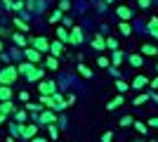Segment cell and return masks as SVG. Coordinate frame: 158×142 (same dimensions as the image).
Here are the masks:
<instances>
[{"instance_id":"obj_1","label":"cell","mask_w":158,"mask_h":142,"mask_svg":"<svg viewBox=\"0 0 158 142\" xmlns=\"http://www.w3.org/2000/svg\"><path fill=\"white\" fill-rule=\"evenodd\" d=\"M19 78V69L12 67V64H7V67L0 69V85H14Z\"/></svg>"},{"instance_id":"obj_2","label":"cell","mask_w":158,"mask_h":142,"mask_svg":"<svg viewBox=\"0 0 158 142\" xmlns=\"http://www.w3.org/2000/svg\"><path fill=\"white\" fill-rule=\"evenodd\" d=\"M33 121L40 123V126H50V123H57L59 118H57V111H54V109H47L45 107L38 116H33Z\"/></svg>"},{"instance_id":"obj_3","label":"cell","mask_w":158,"mask_h":142,"mask_svg":"<svg viewBox=\"0 0 158 142\" xmlns=\"http://www.w3.org/2000/svg\"><path fill=\"white\" fill-rule=\"evenodd\" d=\"M24 78H26L28 83H40L43 78H45V69L40 67V64H33V67L28 69V74L24 76Z\"/></svg>"},{"instance_id":"obj_4","label":"cell","mask_w":158,"mask_h":142,"mask_svg":"<svg viewBox=\"0 0 158 142\" xmlns=\"http://www.w3.org/2000/svg\"><path fill=\"white\" fill-rule=\"evenodd\" d=\"M28 45H33L40 52H50V41L45 36H28Z\"/></svg>"},{"instance_id":"obj_5","label":"cell","mask_w":158,"mask_h":142,"mask_svg":"<svg viewBox=\"0 0 158 142\" xmlns=\"http://www.w3.org/2000/svg\"><path fill=\"white\" fill-rule=\"evenodd\" d=\"M24 57H26L28 62H33V64H40V62H43V52H40V50H35L33 45H26V47H24Z\"/></svg>"},{"instance_id":"obj_6","label":"cell","mask_w":158,"mask_h":142,"mask_svg":"<svg viewBox=\"0 0 158 142\" xmlns=\"http://www.w3.org/2000/svg\"><path fill=\"white\" fill-rule=\"evenodd\" d=\"M38 93L40 95H54V93H57V83H54V81H45V78H43V81L38 83Z\"/></svg>"},{"instance_id":"obj_7","label":"cell","mask_w":158,"mask_h":142,"mask_svg":"<svg viewBox=\"0 0 158 142\" xmlns=\"http://www.w3.org/2000/svg\"><path fill=\"white\" fill-rule=\"evenodd\" d=\"M38 126L40 123H24V133H21V140H33V137L38 135Z\"/></svg>"},{"instance_id":"obj_8","label":"cell","mask_w":158,"mask_h":142,"mask_svg":"<svg viewBox=\"0 0 158 142\" xmlns=\"http://www.w3.org/2000/svg\"><path fill=\"white\" fill-rule=\"evenodd\" d=\"M83 41H85V36H83V28H80V26H73V28H71V43H69V45H76V47H78Z\"/></svg>"},{"instance_id":"obj_9","label":"cell","mask_w":158,"mask_h":142,"mask_svg":"<svg viewBox=\"0 0 158 142\" xmlns=\"http://www.w3.org/2000/svg\"><path fill=\"white\" fill-rule=\"evenodd\" d=\"M0 111L7 116H14V111H17V104H14L12 100H0Z\"/></svg>"},{"instance_id":"obj_10","label":"cell","mask_w":158,"mask_h":142,"mask_svg":"<svg viewBox=\"0 0 158 142\" xmlns=\"http://www.w3.org/2000/svg\"><path fill=\"white\" fill-rule=\"evenodd\" d=\"M7 128H10L12 137L21 140V133H24V123H19V121H10V123H7Z\"/></svg>"},{"instance_id":"obj_11","label":"cell","mask_w":158,"mask_h":142,"mask_svg":"<svg viewBox=\"0 0 158 142\" xmlns=\"http://www.w3.org/2000/svg\"><path fill=\"white\" fill-rule=\"evenodd\" d=\"M54 31H57V38H59L61 43H71V28L69 26H57Z\"/></svg>"},{"instance_id":"obj_12","label":"cell","mask_w":158,"mask_h":142,"mask_svg":"<svg viewBox=\"0 0 158 142\" xmlns=\"http://www.w3.org/2000/svg\"><path fill=\"white\" fill-rule=\"evenodd\" d=\"M92 47L97 50V52H102V50H106V38L102 33H94L92 36Z\"/></svg>"},{"instance_id":"obj_13","label":"cell","mask_w":158,"mask_h":142,"mask_svg":"<svg viewBox=\"0 0 158 142\" xmlns=\"http://www.w3.org/2000/svg\"><path fill=\"white\" fill-rule=\"evenodd\" d=\"M149 83H151V81H149L146 76H135V81H132L130 85H132V90H144Z\"/></svg>"},{"instance_id":"obj_14","label":"cell","mask_w":158,"mask_h":142,"mask_svg":"<svg viewBox=\"0 0 158 142\" xmlns=\"http://www.w3.org/2000/svg\"><path fill=\"white\" fill-rule=\"evenodd\" d=\"M116 14H118L120 21H130V19H132V10H130V7H125V5L116 7Z\"/></svg>"},{"instance_id":"obj_15","label":"cell","mask_w":158,"mask_h":142,"mask_svg":"<svg viewBox=\"0 0 158 142\" xmlns=\"http://www.w3.org/2000/svg\"><path fill=\"white\" fill-rule=\"evenodd\" d=\"M64 45H66V43H61V41L50 43V54H54V57H61V54H64Z\"/></svg>"},{"instance_id":"obj_16","label":"cell","mask_w":158,"mask_h":142,"mask_svg":"<svg viewBox=\"0 0 158 142\" xmlns=\"http://www.w3.org/2000/svg\"><path fill=\"white\" fill-rule=\"evenodd\" d=\"M40 104H43V107H47V109H54V111H57V102H54L52 95H40Z\"/></svg>"},{"instance_id":"obj_17","label":"cell","mask_w":158,"mask_h":142,"mask_svg":"<svg viewBox=\"0 0 158 142\" xmlns=\"http://www.w3.org/2000/svg\"><path fill=\"white\" fill-rule=\"evenodd\" d=\"M146 28H149L146 33H151L153 38H156V41H158V17H153V19H149V24H146Z\"/></svg>"},{"instance_id":"obj_18","label":"cell","mask_w":158,"mask_h":142,"mask_svg":"<svg viewBox=\"0 0 158 142\" xmlns=\"http://www.w3.org/2000/svg\"><path fill=\"white\" fill-rule=\"evenodd\" d=\"M12 118H14V121H19V123H26L28 121V109L26 107H24V109H17Z\"/></svg>"},{"instance_id":"obj_19","label":"cell","mask_w":158,"mask_h":142,"mask_svg":"<svg viewBox=\"0 0 158 142\" xmlns=\"http://www.w3.org/2000/svg\"><path fill=\"white\" fill-rule=\"evenodd\" d=\"M142 54H144V57H156V54H158V47L151 45V43H146V45H142Z\"/></svg>"},{"instance_id":"obj_20","label":"cell","mask_w":158,"mask_h":142,"mask_svg":"<svg viewBox=\"0 0 158 142\" xmlns=\"http://www.w3.org/2000/svg\"><path fill=\"white\" fill-rule=\"evenodd\" d=\"M45 67H47V69H52V71H59V57L50 54V57L45 59Z\"/></svg>"},{"instance_id":"obj_21","label":"cell","mask_w":158,"mask_h":142,"mask_svg":"<svg viewBox=\"0 0 158 142\" xmlns=\"http://www.w3.org/2000/svg\"><path fill=\"white\" fill-rule=\"evenodd\" d=\"M12 41L17 43L19 47H26V45H28V38H26L24 33H12Z\"/></svg>"},{"instance_id":"obj_22","label":"cell","mask_w":158,"mask_h":142,"mask_svg":"<svg viewBox=\"0 0 158 142\" xmlns=\"http://www.w3.org/2000/svg\"><path fill=\"white\" fill-rule=\"evenodd\" d=\"M127 62H130L135 69H139L142 64H144V57H142V54H130V57H127Z\"/></svg>"},{"instance_id":"obj_23","label":"cell","mask_w":158,"mask_h":142,"mask_svg":"<svg viewBox=\"0 0 158 142\" xmlns=\"http://www.w3.org/2000/svg\"><path fill=\"white\" fill-rule=\"evenodd\" d=\"M12 97H14V93L10 85H0V100H12Z\"/></svg>"},{"instance_id":"obj_24","label":"cell","mask_w":158,"mask_h":142,"mask_svg":"<svg viewBox=\"0 0 158 142\" xmlns=\"http://www.w3.org/2000/svg\"><path fill=\"white\" fill-rule=\"evenodd\" d=\"M14 26L19 28L21 33H28V31H31V28H28V24H26V21H21V17H14Z\"/></svg>"},{"instance_id":"obj_25","label":"cell","mask_w":158,"mask_h":142,"mask_svg":"<svg viewBox=\"0 0 158 142\" xmlns=\"http://www.w3.org/2000/svg\"><path fill=\"white\" fill-rule=\"evenodd\" d=\"M120 62H123V52H120V50H111V64L118 67Z\"/></svg>"},{"instance_id":"obj_26","label":"cell","mask_w":158,"mask_h":142,"mask_svg":"<svg viewBox=\"0 0 158 142\" xmlns=\"http://www.w3.org/2000/svg\"><path fill=\"white\" fill-rule=\"evenodd\" d=\"M118 33L120 36H130L132 33V26L127 24V21H120V24H118Z\"/></svg>"},{"instance_id":"obj_27","label":"cell","mask_w":158,"mask_h":142,"mask_svg":"<svg viewBox=\"0 0 158 142\" xmlns=\"http://www.w3.org/2000/svg\"><path fill=\"white\" fill-rule=\"evenodd\" d=\"M59 21H64V12H61V10H57V12L50 14V24H59Z\"/></svg>"},{"instance_id":"obj_28","label":"cell","mask_w":158,"mask_h":142,"mask_svg":"<svg viewBox=\"0 0 158 142\" xmlns=\"http://www.w3.org/2000/svg\"><path fill=\"white\" fill-rule=\"evenodd\" d=\"M47 133H50L52 140H59V128H57V123H50V126H47Z\"/></svg>"},{"instance_id":"obj_29","label":"cell","mask_w":158,"mask_h":142,"mask_svg":"<svg viewBox=\"0 0 158 142\" xmlns=\"http://www.w3.org/2000/svg\"><path fill=\"white\" fill-rule=\"evenodd\" d=\"M78 74L83 76V78H92V71H90V69H87L85 64H83V62L78 64Z\"/></svg>"},{"instance_id":"obj_30","label":"cell","mask_w":158,"mask_h":142,"mask_svg":"<svg viewBox=\"0 0 158 142\" xmlns=\"http://www.w3.org/2000/svg\"><path fill=\"white\" fill-rule=\"evenodd\" d=\"M31 67H33V62H28V59H26V62H21V64H19L17 69H19V74H21V76H26V74H28V69H31Z\"/></svg>"},{"instance_id":"obj_31","label":"cell","mask_w":158,"mask_h":142,"mask_svg":"<svg viewBox=\"0 0 158 142\" xmlns=\"http://www.w3.org/2000/svg\"><path fill=\"white\" fill-rule=\"evenodd\" d=\"M130 88H132V85H127L125 81H120V78H116V90H118V93H127Z\"/></svg>"},{"instance_id":"obj_32","label":"cell","mask_w":158,"mask_h":142,"mask_svg":"<svg viewBox=\"0 0 158 142\" xmlns=\"http://www.w3.org/2000/svg\"><path fill=\"white\" fill-rule=\"evenodd\" d=\"M118 126H120V128H130V126H135V118H132V116H123Z\"/></svg>"},{"instance_id":"obj_33","label":"cell","mask_w":158,"mask_h":142,"mask_svg":"<svg viewBox=\"0 0 158 142\" xmlns=\"http://www.w3.org/2000/svg\"><path fill=\"white\" fill-rule=\"evenodd\" d=\"M135 130H137V133H142V135H146V130H149V123L135 121Z\"/></svg>"},{"instance_id":"obj_34","label":"cell","mask_w":158,"mask_h":142,"mask_svg":"<svg viewBox=\"0 0 158 142\" xmlns=\"http://www.w3.org/2000/svg\"><path fill=\"white\" fill-rule=\"evenodd\" d=\"M146 100H151V95H146V93L137 95V97H135V107H139V104H144Z\"/></svg>"},{"instance_id":"obj_35","label":"cell","mask_w":158,"mask_h":142,"mask_svg":"<svg viewBox=\"0 0 158 142\" xmlns=\"http://www.w3.org/2000/svg\"><path fill=\"white\" fill-rule=\"evenodd\" d=\"M26 109H28V111H33V114H40V111H43V107L35 104V102H26Z\"/></svg>"},{"instance_id":"obj_36","label":"cell","mask_w":158,"mask_h":142,"mask_svg":"<svg viewBox=\"0 0 158 142\" xmlns=\"http://www.w3.org/2000/svg\"><path fill=\"white\" fill-rule=\"evenodd\" d=\"M12 10H14V12H24V10H26V2H21V0H14V2H12Z\"/></svg>"},{"instance_id":"obj_37","label":"cell","mask_w":158,"mask_h":142,"mask_svg":"<svg viewBox=\"0 0 158 142\" xmlns=\"http://www.w3.org/2000/svg\"><path fill=\"white\" fill-rule=\"evenodd\" d=\"M106 50H118V41L116 38H106Z\"/></svg>"},{"instance_id":"obj_38","label":"cell","mask_w":158,"mask_h":142,"mask_svg":"<svg viewBox=\"0 0 158 142\" xmlns=\"http://www.w3.org/2000/svg\"><path fill=\"white\" fill-rule=\"evenodd\" d=\"M97 64H99L102 69H109V67H111V62L106 59V57H97Z\"/></svg>"},{"instance_id":"obj_39","label":"cell","mask_w":158,"mask_h":142,"mask_svg":"<svg viewBox=\"0 0 158 142\" xmlns=\"http://www.w3.org/2000/svg\"><path fill=\"white\" fill-rule=\"evenodd\" d=\"M59 10L61 12H69V10H71V2H69V0H59Z\"/></svg>"},{"instance_id":"obj_40","label":"cell","mask_w":158,"mask_h":142,"mask_svg":"<svg viewBox=\"0 0 158 142\" xmlns=\"http://www.w3.org/2000/svg\"><path fill=\"white\" fill-rule=\"evenodd\" d=\"M151 2H153V0H137V5L142 7V10H146V7H151Z\"/></svg>"},{"instance_id":"obj_41","label":"cell","mask_w":158,"mask_h":142,"mask_svg":"<svg viewBox=\"0 0 158 142\" xmlns=\"http://www.w3.org/2000/svg\"><path fill=\"white\" fill-rule=\"evenodd\" d=\"M24 2H26V10H28V12L35 10V0H24Z\"/></svg>"},{"instance_id":"obj_42","label":"cell","mask_w":158,"mask_h":142,"mask_svg":"<svg viewBox=\"0 0 158 142\" xmlns=\"http://www.w3.org/2000/svg\"><path fill=\"white\" fill-rule=\"evenodd\" d=\"M102 142H113V133H104V135H102Z\"/></svg>"},{"instance_id":"obj_43","label":"cell","mask_w":158,"mask_h":142,"mask_svg":"<svg viewBox=\"0 0 158 142\" xmlns=\"http://www.w3.org/2000/svg\"><path fill=\"white\" fill-rule=\"evenodd\" d=\"M149 126H151V128H156V130H158V118H156V116H151V118H149Z\"/></svg>"},{"instance_id":"obj_44","label":"cell","mask_w":158,"mask_h":142,"mask_svg":"<svg viewBox=\"0 0 158 142\" xmlns=\"http://www.w3.org/2000/svg\"><path fill=\"white\" fill-rule=\"evenodd\" d=\"M19 102H28V93H26V90H21V93H19Z\"/></svg>"},{"instance_id":"obj_45","label":"cell","mask_w":158,"mask_h":142,"mask_svg":"<svg viewBox=\"0 0 158 142\" xmlns=\"http://www.w3.org/2000/svg\"><path fill=\"white\" fill-rule=\"evenodd\" d=\"M64 26H69V28H73V19H71V17H64Z\"/></svg>"},{"instance_id":"obj_46","label":"cell","mask_w":158,"mask_h":142,"mask_svg":"<svg viewBox=\"0 0 158 142\" xmlns=\"http://www.w3.org/2000/svg\"><path fill=\"white\" fill-rule=\"evenodd\" d=\"M109 71H111V76H116V78H120V71H118V67H111V69H109Z\"/></svg>"},{"instance_id":"obj_47","label":"cell","mask_w":158,"mask_h":142,"mask_svg":"<svg viewBox=\"0 0 158 142\" xmlns=\"http://www.w3.org/2000/svg\"><path fill=\"white\" fill-rule=\"evenodd\" d=\"M28 142H50V140H47V137H38V135H35L33 140H28Z\"/></svg>"},{"instance_id":"obj_48","label":"cell","mask_w":158,"mask_h":142,"mask_svg":"<svg viewBox=\"0 0 158 142\" xmlns=\"http://www.w3.org/2000/svg\"><path fill=\"white\" fill-rule=\"evenodd\" d=\"M7 123V114H2V111H0V126H5Z\"/></svg>"},{"instance_id":"obj_49","label":"cell","mask_w":158,"mask_h":142,"mask_svg":"<svg viewBox=\"0 0 158 142\" xmlns=\"http://www.w3.org/2000/svg\"><path fill=\"white\" fill-rule=\"evenodd\" d=\"M149 85H151V88H158V76H156V78H153L151 83H149Z\"/></svg>"},{"instance_id":"obj_50","label":"cell","mask_w":158,"mask_h":142,"mask_svg":"<svg viewBox=\"0 0 158 142\" xmlns=\"http://www.w3.org/2000/svg\"><path fill=\"white\" fill-rule=\"evenodd\" d=\"M5 36H7V31H5V28H0V38H5Z\"/></svg>"},{"instance_id":"obj_51","label":"cell","mask_w":158,"mask_h":142,"mask_svg":"<svg viewBox=\"0 0 158 142\" xmlns=\"http://www.w3.org/2000/svg\"><path fill=\"white\" fill-rule=\"evenodd\" d=\"M14 140H17V137H12V135H10V137H7V140H5V142H14Z\"/></svg>"},{"instance_id":"obj_52","label":"cell","mask_w":158,"mask_h":142,"mask_svg":"<svg viewBox=\"0 0 158 142\" xmlns=\"http://www.w3.org/2000/svg\"><path fill=\"white\" fill-rule=\"evenodd\" d=\"M2 50H5V47H2V41H0V52H2Z\"/></svg>"},{"instance_id":"obj_53","label":"cell","mask_w":158,"mask_h":142,"mask_svg":"<svg viewBox=\"0 0 158 142\" xmlns=\"http://www.w3.org/2000/svg\"><path fill=\"white\" fill-rule=\"evenodd\" d=\"M104 2H113V0H104Z\"/></svg>"},{"instance_id":"obj_54","label":"cell","mask_w":158,"mask_h":142,"mask_svg":"<svg viewBox=\"0 0 158 142\" xmlns=\"http://www.w3.org/2000/svg\"><path fill=\"white\" fill-rule=\"evenodd\" d=\"M135 142H144V140H135Z\"/></svg>"},{"instance_id":"obj_55","label":"cell","mask_w":158,"mask_h":142,"mask_svg":"<svg viewBox=\"0 0 158 142\" xmlns=\"http://www.w3.org/2000/svg\"><path fill=\"white\" fill-rule=\"evenodd\" d=\"M156 71H158V67H156Z\"/></svg>"}]
</instances>
